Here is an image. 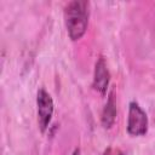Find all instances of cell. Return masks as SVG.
I'll return each instance as SVG.
<instances>
[{
	"instance_id": "cell-1",
	"label": "cell",
	"mask_w": 155,
	"mask_h": 155,
	"mask_svg": "<svg viewBox=\"0 0 155 155\" xmlns=\"http://www.w3.org/2000/svg\"><path fill=\"white\" fill-rule=\"evenodd\" d=\"M90 17V4L87 1L74 0L64 7V22L69 38L73 41L80 40L88 25Z\"/></svg>"
},
{
	"instance_id": "cell-4",
	"label": "cell",
	"mask_w": 155,
	"mask_h": 155,
	"mask_svg": "<svg viewBox=\"0 0 155 155\" xmlns=\"http://www.w3.org/2000/svg\"><path fill=\"white\" fill-rule=\"evenodd\" d=\"M109 81H110V74H109L107 63H105L103 57H99L96 62V65H94V74H93L92 86L97 92H99L103 96V94L107 93Z\"/></svg>"
},
{
	"instance_id": "cell-7",
	"label": "cell",
	"mask_w": 155,
	"mask_h": 155,
	"mask_svg": "<svg viewBox=\"0 0 155 155\" xmlns=\"http://www.w3.org/2000/svg\"><path fill=\"white\" fill-rule=\"evenodd\" d=\"M71 155H80V149H79V148H78V149H75V150H74V153H73Z\"/></svg>"
},
{
	"instance_id": "cell-5",
	"label": "cell",
	"mask_w": 155,
	"mask_h": 155,
	"mask_svg": "<svg viewBox=\"0 0 155 155\" xmlns=\"http://www.w3.org/2000/svg\"><path fill=\"white\" fill-rule=\"evenodd\" d=\"M116 117V103H115V98H114V92H111L108 97L107 104L104 105V109L102 111V125L104 128H110L114 125Z\"/></svg>"
},
{
	"instance_id": "cell-3",
	"label": "cell",
	"mask_w": 155,
	"mask_h": 155,
	"mask_svg": "<svg viewBox=\"0 0 155 155\" xmlns=\"http://www.w3.org/2000/svg\"><path fill=\"white\" fill-rule=\"evenodd\" d=\"M36 111L39 128L41 133H45L53 115V101L50 93L44 88H40L36 94Z\"/></svg>"
},
{
	"instance_id": "cell-2",
	"label": "cell",
	"mask_w": 155,
	"mask_h": 155,
	"mask_svg": "<svg viewBox=\"0 0 155 155\" xmlns=\"http://www.w3.org/2000/svg\"><path fill=\"white\" fill-rule=\"evenodd\" d=\"M127 132L134 137L144 136L148 132V116L136 102H131L128 107Z\"/></svg>"
},
{
	"instance_id": "cell-6",
	"label": "cell",
	"mask_w": 155,
	"mask_h": 155,
	"mask_svg": "<svg viewBox=\"0 0 155 155\" xmlns=\"http://www.w3.org/2000/svg\"><path fill=\"white\" fill-rule=\"evenodd\" d=\"M103 155H126V154L117 147H108L104 150Z\"/></svg>"
}]
</instances>
